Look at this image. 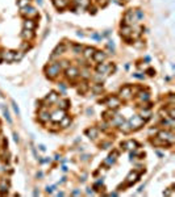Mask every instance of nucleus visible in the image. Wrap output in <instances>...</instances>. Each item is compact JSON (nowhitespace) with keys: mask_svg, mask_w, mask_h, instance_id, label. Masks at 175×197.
I'll list each match as a JSON object with an SVG mask.
<instances>
[{"mask_svg":"<svg viewBox=\"0 0 175 197\" xmlns=\"http://www.w3.org/2000/svg\"><path fill=\"white\" fill-rule=\"evenodd\" d=\"M45 72H46V76L49 79H54L58 76V74L61 72V66L58 63H50L49 66H46L45 68Z\"/></svg>","mask_w":175,"mask_h":197,"instance_id":"nucleus-1","label":"nucleus"},{"mask_svg":"<svg viewBox=\"0 0 175 197\" xmlns=\"http://www.w3.org/2000/svg\"><path fill=\"white\" fill-rule=\"evenodd\" d=\"M157 137L159 138V139L167 142L168 146H170V145H172V143L175 142L174 133H172V132H168V130H161V132H158L157 133Z\"/></svg>","mask_w":175,"mask_h":197,"instance_id":"nucleus-2","label":"nucleus"},{"mask_svg":"<svg viewBox=\"0 0 175 197\" xmlns=\"http://www.w3.org/2000/svg\"><path fill=\"white\" fill-rule=\"evenodd\" d=\"M128 122L131 124L132 130H137V129H141V128L145 125V120L142 118L141 116L136 114V116H132V118L129 120Z\"/></svg>","mask_w":175,"mask_h":197,"instance_id":"nucleus-3","label":"nucleus"},{"mask_svg":"<svg viewBox=\"0 0 175 197\" xmlns=\"http://www.w3.org/2000/svg\"><path fill=\"white\" fill-rule=\"evenodd\" d=\"M119 95H120L119 96L120 100H129L132 97V95H133V89H132L131 85H124L120 89V92H119Z\"/></svg>","mask_w":175,"mask_h":197,"instance_id":"nucleus-4","label":"nucleus"},{"mask_svg":"<svg viewBox=\"0 0 175 197\" xmlns=\"http://www.w3.org/2000/svg\"><path fill=\"white\" fill-rule=\"evenodd\" d=\"M105 102H107V105H108V108L113 109V110H116V109L120 106V104H121L120 98L117 97V96H109V97H107Z\"/></svg>","mask_w":175,"mask_h":197,"instance_id":"nucleus-5","label":"nucleus"},{"mask_svg":"<svg viewBox=\"0 0 175 197\" xmlns=\"http://www.w3.org/2000/svg\"><path fill=\"white\" fill-rule=\"evenodd\" d=\"M136 21H137V19H136V15H134L133 9L128 11L127 13L124 15V25H129L131 26V24H133Z\"/></svg>","mask_w":175,"mask_h":197,"instance_id":"nucleus-6","label":"nucleus"},{"mask_svg":"<svg viewBox=\"0 0 175 197\" xmlns=\"http://www.w3.org/2000/svg\"><path fill=\"white\" fill-rule=\"evenodd\" d=\"M21 15L28 17V19H32V17H37V11H36V8L28 5L25 8H21Z\"/></svg>","mask_w":175,"mask_h":197,"instance_id":"nucleus-7","label":"nucleus"},{"mask_svg":"<svg viewBox=\"0 0 175 197\" xmlns=\"http://www.w3.org/2000/svg\"><path fill=\"white\" fill-rule=\"evenodd\" d=\"M66 116V110H62V109H57V110H54V112L50 114V120L52 121H54V122H59L63 117Z\"/></svg>","mask_w":175,"mask_h":197,"instance_id":"nucleus-8","label":"nucleus"},{"mask_svg":"<svg viewBox=\"0 0 175 197\" xmlns=\"http://www.w3.org/2000/svg\"><path fill=\"white\" fill-rule=\"evenodd\" d=\"M79 76V71L76 67H71V66H69V67L66 68V78L70 79V80H74V79H76Z\"/></svg>","mask_w":175,"mask_h":197,"instance_id":"nucleus-9","label":"nucleus"},{"mask_svg":"<svg viewBox=\"0 0 175 197\" xmlns=\"http://www.w3.org/2000/svg\"><path fill=\"white\" fill-rule=\"evenodd\" d=\"M132 33H133V29H132L129 25H123V26H121L120 34H121V37L125 38L127 41H131V40H129V37L132 36Z\"/></svg>","mask_w":175,"mask_h":197,"instance_id":"nucleus-10","label":"nucleus"},{"mask_svg":"<svg viewBox=\"0 0 175 197\" xmlns=\"http://www.w3.org/2000/svg\"><path fill=\"white\" fill-rule=\"evenodd\" d=\"M50 120V113L46 110V109H41L40 112H38V121L42 124H46Z\"/></svg>","mask_w":175,"mask_h":197,"instance_id":"nucleus-11","label":"nucleus"},{"mask_svg":"<svg viewBox=\"0 0 175 197\" xmlns=\"http://www.w3.org/2000/svg\"><path fill=\"white\" fill-rule=\"evenodd\" d=\"M105 58H107V54L104 53V51H101V50H96L95 53H93V55H92V59L95 62H97V63L104 62V61H105Z\"/></svg>","mask_w":175,"mask_h":197,"instance_id":"nucleus-12","label":"nucleus"},{"mask_svg":"<svg viewBox=\"0 0 175 197\" xmlns=\"http://www.w3.org/2000/svg\"><path fill=\"white\" fill-rule=\"evenodd\" d=\"M138 177H140V173L136 172V171H132V172L127 176V184L128 185H133V184L138 180Z\"/></svg>","mask_w":175,"mask_h":197,"instance_id":"nucleus-13","label":"nucleus"},{"mask_svg":"<svg viewBox=\"0 0 175 197\" xmlns=\"http://www.w3.org/2000/svg\"><path fill=\"white\" fill-rule=\"evenodd\" d=\"M137 98L141 102H146L150 100V93H149V91H138Z\"/></svg>","mask_w":175,"mask_h":197,"instance_id":"nucleus-14","label":"nucleus"},{"mask_svg":"<svg viewBox=\"0 0 175 197\" xmlns=\"http://www.w3.org/2000/svg\"><path fill=\"white\" fill-rule=\"evenodd\" d=\"M1 57H3V61L12 62V61H15V51H12V50L1 51Z\"/></svg>","mask_w":175,"mask_h":197,"instance_id":"nucleus-15","label":"nucleus"},{"mask_svg":"<svg viewBox=\"0 0 175 197\" xmlns=\"http://www.w3.org/2000/svg\"><path fill=\"white\" fill-rule=\"evenodd\" d=\"M117 156H119V153H117V151H113V153L109 154V155H108V158L104 160V164H105V166H112V164L116 162V158H117Z\"/></svg>","mask_w":175,"mask_h":197,"instance_id":"nucleus-16","label":"nucleus"},{"mask_svg":"<svg viewBox=\"0 0 175 197\" xmlns=\"http://www.w3.org/2000/svg\"><path fill=\"white\" fill-rule=\"evenodd\" d=\"M121 147H124V149H128V150H136L138 147V145H137V142H136V141L129 139V141H127V142L121 143Z\"/></svg>","mask_w":175,"mask_h":197,"instance_id":"nucleus-17","label":"nucleus"},{"mask_svg":"<svg viewBox=\"0 0 175 197\" xmlns=\"http://www.w3.org/2000/svg\"><path fill=\"white\" fill-rule=\"evenodd\" d=\"M86 134L89 139H96L99 136V130H97V128H89L86 130Z\"/></svg>","mask_w":175,"mask_h":197,"instance_id":"nucleus-18","label":"nucleus"},{"mask_svg":"<svg viewBox=\"0 0 175 197\" xmlns=\"http://www.w3.org/2000/svg\"><path fill=\"white\" fill-rule=\"evenodd\" d=\"M57 100H58V93L54 91H52L46 97H45V102H48V104H53V102H55Z\"/></svg>","mask_w":175,"mask_h":197,"instance_id":"nucleus-19","label":"nucleus"},{"mask_svg":"<svg viewBox=\"0 0 175 197\" xmlns=\"http://www.w3.org/2000/svg\"><path fill=\"white\" fill-rule=\"evenodd\" d=\"M21 37L24 38L25 41H30L32 38L34 37V33H33V30H29V29H24V30L21 32Z\"/></svg>","mask_w":175,"mask_h":197,"instance_id":"nucleus-20","label":"nucleus"},{"mask_svg":"<svg viewBox=\"0 0 175 197\" xmlns=\"http://www.w3.org/2000/svg\"><path fill=\"white\" fill-rule=\"evenodd\" d=\"M66 50V46H65V44H59L57 48H55V50H54V54L52 55V58H55V57H59V55H62L63 54V51Z\"/></svg>","mask_w":175,"mask_h":197,"instance_id":"nucleus-21","label":"nucleus"},{"mask_svg":"<svg viewBox=\"0 0 175 197\" xmlns=\"http://www.w3.org/2000/svg\"><path fill=\"white\" fill-rule=\"evenodd\" d=\"M123 121H124V118H123V117H121V116H119V114H115L113 117L111 118L109 124H111V125H112V126H119L121 122H123Z\"/></svg>","mask_w":175,"mask_h":197,"instance_id":"nucleus-22","label":"nucleus"},{"mask_svg":"<svg viewBox=\"0 0 175 197\" xmlns=\"http://www.w3.org/2000/svg\"><path fill=\"white\" fill-rule=\"evenodd\" d=\"M108 67H109V65H105V63H99L97 65V67H96V72L97 74H104V75H107V71H108Z\"/></svg>","mask_w":175,"mask_h":197,"instance_id":"nucleus-23","label":"nucleus"},{"mask_svg":"<svg viewBox=\"0 0 175 197\" xmlns=\"http://www.w3.org/2000/svg\"><path fill=\"white\" fill-rule=\"evenodd\" d=\"M95 51H96V50H95V49H93V48H91V46H88V48H86V49H84V50L82 51V53H83V55H84V58H86V59H91Z\"/></svg>","mask_w":175,"mask_h":197,"instance_id":"nucleus-24","label":"nucleus"},{"mask_svg":"<svg viewBox=\"0 0 175 197\" xmlns=\"http://www.w3.org/2000/svg\"><path fill=\"white\" fill-rule=\"evenodd\" d=\"M119 126H120V130L123 133H127V134H128V133L132 132V126H131V124H129V122H125V121H123V122H121Z\"/></svg>","mask_w":175,"mask_h":197,"instance_id":"nucleus-25","label":"nucleus"},{"mask_svg":"<svg viewBox=\"0 0 175 197\" xmlns=\"http://www.w3.org/2000/svg\"><path fill=\"white\" fill-rule=\"evenodd\" d=\"M36 28V22L34 20H32V19H27L24 21V29H29V30H33Z\"/></svg>","mask_w":175,"mask_h":197,"instance_id":"nucleus-26","label":"nucleus"},{"mask_svg":"<svg viewBox=\"0 0 175 197\" xmlns=\"http://www.w3.org/2000/svg\"><path fill=\"white\" fill-rule=\"evenodd\" d=\"M58 106H59V109H62V110H66V109L70 108V101L67 98H62V100L58 101Z\"/></svg>","mask_w":175,"mask_h":197,"instance_id":"nucleus-27","label":"nucleus"},{"mask_svg":"<svg viewBox=\"0 0 175 197\" xmlns=\"http://www.w3.org/2000/svg\"><path fill=\"white\" fill-rule=\"evenodd\" d=\"M141 117L146 121L148 118H150V116H151V112H150V108H142L141 109Z\"/></svg>","mask_w":175,"mask_h":197,"instance_id":"nucleus-28","label":"nucleus"},{"mask_svg":"<svg viewBox=\"0 0 175 197\" xmlns=\"http://www.w3.org/2000/svg\"><path fill=\"white\" fill-rule=\"evenodd\" d=\"M53 1H54V5L58 8V9H63V8L67 5V3H69L67 0H53Z\"/></svg>","mask_w":175,"mask_h":197,"instance_id":"nucleus-29","label":"nucleus"},{"mask_svg":"<svg viewBox=\"0 0 175 197\" xmlns=\"http://www.w3.org/2000/svg\"><path fill=\"white\" fill-rule=\"evenodd\" d=\"M59 124H61L62 128H67V126H70V124H71V118L67 117V116H65V117L59 121Z\"/></svg>","mask_w":175,"mask_h":197,"instance_id":"nucleus-30","label":"nucleus"},{"mask_svg":"<svg viewBox=\"0 0 175 197\" xmlns=\"http://www.w3.org/2000/svg\"><path fill=\"white\" fill-rule=\"evenodd\" d=\"M151 143H153V145H155V146H168L167 142H165V141L159 139L158 137H155L154 139H151Z\"/></svg>","mask_w":175,"mask_h":197,"instance_id":"nucleus-31","label":"nucleus"},{"mask_svg":"<svg viewBox=\"0 0 175 197\" xmlns=\"http://www.w3.org/2000/svg\"><path fill=\"white\" fill-rule=\"evenodd\" d=\"M29 3H30V0H17V5H19V8H25V7H28L29 5Z\"/></svg>","mask_w":175,"mask_h":197,"instance_id":"nucleus-32","label":"nucleus"},{"mask_svg":"<svg viewBox=\"0 0 175 197\" xmlns=\"http://www.w3.org/2000/svg\"><path fill=\"white\" fill-rule=\"evenodd\" d=\"M8 193V185H5V181L0 184V194H5Z\"/></svg>","mask_w":175,"mask_h":197,"instance_id":"nucleus-33","label":"nucleus"},{"mask_svg":"<svg viewBox=\"0 0 175 197\" xmlns=\"http://www.w3.org/2000/svg\"><path fill=\"white\" fill-rule=\"evenodd\" d=\"M72 51H74V54H80V53L83 51V46L82 45H74Z\"/></svg>","mask_w":175,"mask_h":197,"instance_id":"nucleus-34","label":"nucleus"},{"mask_svg":"<svg viewBox=\"0 0 175 197\" xmlns=\"http://www.w3.org/2000/svg\"><path fill=\"white\" fill-rule=\"evenodd\" d=\"M76 3L80 5V8H84L89 5V0H76Z\"/></svg>","mask_w":175,"mask_h":197,"instance_id":"nucleus-35","label":"nucleus"},{"mask_svg":"<svg viewBox=\"0 0 175 197\" xmlns=\"http://www.w3.org/2000/svg\"><path fill=\"white\" fill-rule=\"evenodd\" d=\"M134 15H136V19H137V20L144 19V12H142L141 9H136V11H134Z\"/></svg>","mask_w":175,"mask_h":197,"instance_id":"nucleus-36","label":"nucleus"},{"mask_svg":"<svg viewBox=\"0 0 175 197\" xmlns=\"http://www.w3.org/2000/svg\"><path fill=\"white\" fill-rule=\"evenodd\" d=\"M23 55H24L23 51H19V54H16V51H15V61H20L21 58H23Z\"/></svg>","mask_w":175,"mask_h":197,"instance_id":"nucleus-37","label":"nucleus"},{"mask_svg":"<svg viewBox=\"0 0 175 197\" xmlns=\"http://www.w3.org/2000/svg\"><path fill=\"white\" fill-rule=\"evenodd\" d=\"M3 110H4V117L7 118V121H8V122H12V120H11V117H9V113H8V110H7V109H4V108H3Z\"/></svg>","mask_w":175,"mask_h":197,"instance_id":"nucleus-38","label":"nucleus"},{"mask_svg":"<svg viewBox=\"0 0 175 197\" xmlns=\"http://www.w3.org/2000/svg\"><path fill=\"white\" fill-rule=\"evenodd\" d=\"M80 74H82V76L84 79H88L89 78V71H88V70H84V71H82ZM80 74H79V75H80Z\"/></svg>","mask_w":175,"mask_h":197,"instance_id":"nucleus-39","label":"nucleus"},{"mask_svg":"<svg viewBox=\"0 0 175 197\" xmlns=\"http://www.w3.org/2000/svg\"><path fill=\"white\" fill-rule=\"evenodd\" d=\"M101 89H103V85H101V84H97V85L93 87V91H95V92H100Z\"/></svg>","mask_w":175,"mask_h":197,"instance_id":"nucleus-40","label":"nucleus"},{"mask_svg":"<svg viewBox=\"0 0 175 197\" xmlns=\"http://www.w3.org/2000/svg\"><path fill=\"white\" fill-rule=\"evenodd\" d=\"M59 66H61V68H62V67L67 68V67H69V62H67V61H62V62H61V65H59Z\"/></svg>","mask_w":175,"mask_h":197,"instance_id":"nucleus-41","label":"nucleus"},{"mask_svg":"<svg viewBox=\"0 0 175 197\" xmlns=\"http://www.w3.org/2000/svg\"><path fill=\"white\" fill-rule=\"evenodd\" d=\"M107 3H108L107 0H97V4H99V5H101V7H105Z\"/></svg>","mask_w":175,"mask_h":197,"instance_id":"nucleus-42","label":"nucleus"},{"mask_svg":"<svg viewBox=\"0 0 175 197\" xmlns=\"http://www.w3.org/2000/svg\"><path fill=\"white\" fill-rule=\"evenodd\" d=\"M109 146H111V142H104L100 145V147H103V149H108Z\"/></svg>","mask_w":175,"mask_h":197,"instance_id":"nucleus-43","label":"nucleus"},{"mask_svg":"<svg viewBox=\"0 0 175 197\" xmlns=\"http://www.w3.org/2000/svg\"><path fill=\"white\" fill-rule=\"evenodd\" d=\"M59 89H61V91L62 92H65L66 91V84H65V83H59Z\"/></svg>","mask_w":175,"mask_h":197,"instance_id":"nucleus-44","label":"nucleus"},{"mask_svg":"<svg viewBox=\"0 0 175 197\" xmlns=\"http://www.w3.org/2000/svg\"><path fill=\"white\" fill-rule=\"evenodd\" d=\"M54 189H55V185H52V187H46V192H48V193H52Z\"/></svg>","mask_w":175,"mask_h":197,"instance_id":"nucleus-45","label":"nucleus"},{"mask_svg":"<svg viewBox=\"0 0 175 197\" xmlns=\"http://www.w3.org/2000/svg\"><path fill=\"white\" fill-rule=\"evenodd\" d=\"M91 37H92V38H95L96 41H100V40H101V36H99V34H96V33H93L92 36H91Z\"/></svg>","mask_w":175,"mask_h":197,"instance_id":"nucleus-46","label":"nucleus"},{"mask_svg":"<svg viewBox=\"0 0 175 197\" xmlns=\"http://www.w3.org/2000/svg\"><path fill=\"white\" fill-rule=\"evenodd\" d=\"M148 75H149V76H154V75H155V71L153 70V68H149V70H148Z\"/></svg>","mask_w":175,"mask_h":197,"instance_id":"nucleus-47","label":"nucleus"},{"mask_svg":"<svg viewBox=\"0 0 175 197\" xmlns=\"http://www.w3.org/2000/svg\"><path fill=\"white\" fill-rule=\"evenodd\" d=\"M12 105H13V109H15V112L17 113V114H20V109H19V106L16 105V102H13V104H12Z\"/></svg>","mask_w":175,"mask_h":197,"instance_id":"nucleus-48","label":"nucleus"},{"mask_svg":"<svg viewBox=\"0 0 175 197\" xmlns=\"http://www.w3.org/2000/svg\"><path fill=\"white\" fill-rule=\"evenodd\" d=\"M72 196H80V190H78V189H76V190H74V192H72Z\"/></svg>","mask_w":175,"mask_h":197,"instance_id":"nucleus-49","label":"nucleus"},{"mask_svg":"<svg viewBox=\"0 0 175 197\" xmlns=\"http://www.w3.org/2000/svg\"><path fill=\"white\" fill-rule=\"evenodd\" d=\"M108 48L115 49V44H113V41H109V44H108Z\"/></svg>","mask_w":175,"mask_h":197,"instance_id":"nucleus-50","label":"nucleus"},{"mask_svg":"<svg viewBox=\"0 0 175 197\" xmlns=\"http://www.w3.org/2000/svg\"><path fill=\"white\" fill-rule=\"evenodd\" d=\"M133 76H136L138 79H144V75H140V74H133Z\"/></svg>","mask_w":175,"mask_h":197,"instance_id":"nucleus-51","label":"nucleus"},{"mask_svg":"<svg viewBox=\"0 0 175 197\" xmlns=\"http://www.w3.org/2000/svg\"><path fill=\"white\" fill-rule=\"evenodd\" d=\"M95 12H96V8H93V7L91 8V7H89V13H92V15H93Z\"/></svg>","mask_w":175,"mask_h":197,"instance_id":"nucleus-52","label":"nucleus"},{"mask_svg":"<svg viewBox=\"0 0 175 197\" xmlns=\"http://www.w3.org/2000/svg\"><path fill=\"white\" fill-rule=\"evenodd\" d=\"M87 194H93V190L91 188H87Z\"/></svg>","mask_w":175,"mask_h":197,"instance_id":"nucleus-53","label":"nucleus"},{"mask_svg":"<svg viewBox=\"0 0 175 197\" xmlns=\"http://www.w3.org/2000/svg\"><path fill=\"white\" fill-rule=\"evenodd\" d=\"M40 150H41V151H45V146H44V145H40Z\"/></svg>","mask_w":175,"mask_h":197,"instance_id":"nucleus-54","label":"nucleus"},{"mask_svg":"<svg viewBox=\"0 0 175 197\" xmlns=\"http://www.w3.org/2000/svg\"><path fill=\"white\" fill-rule=\"evenodd\" d=\"M62 171H63V172H66V171H67V167H66V166H62Z\"/></svg>","mask_w":175,"mask_h":197,"instance_id":"nucleus-55","label":"nucleus"},{"mask_svg":"<svg viewBox=\"0 0 175 197\" xmlns=\"http://www.w3.org/2000/svg\"><path fill=\"white\" fill-rule=\"evenodd\" d=\"M23 48H24V49H29V45H28V44H24V45H23Z\"/></svg>","mask_w":175,"mask_h":197,"instance_id":"nucleus-56","label":"nucleus"},{"mask_svg":"<svg viewBox=\"0 0 175 197\" xmlns=\"http://www.w3.org/2000/svg\"><path fill=\"white\" fill-rule=\"evenodd\" d=\"M15 141H16V142H19V136H17V134H15Z\"/></svg>","mask_w":175,"mask_h":197,"instance_id":"nucleus-57","label":"nucleus"},{"mask_svg":"<svg viewBox=\"0 0 175 197\" xmlns=\"http://www.w3.org/2000/svg\"><path fill=\"white\" fill-rule=\"evenodd\" d=\"M109 196H117V192H112V193H111Z\"/></svg>","mask_w":175,"mask_h":197,"instance_id":"nucleus-58","label":"nucleus"},{"mask_svg":"<svg viewBox=\"0 0 175 197\" xmlns=\"http://www.w3.org/2000/svg\"><path fill=\"white\" fill-rule=\"evenodd\" d=\"M3 61V57H1V53H0V62Z\"/></svg>","mask_w":175,"mask_h":197,"instance_id":"nucleus-59","label":"nucleus"},{"mask_svg":"<svg viewBox=\"0 0 175 197\" xmlns=\"http://www.w3.org/2000/svg\"><path fill=\"white\" fill-rule=\"evenodd\" d=\"M38 1V4H42V0H37Z\"/></svg>","mask_w":175,"mask_h":197,"instance_id":"nucleus-60","label":"nucleus"},{"mask_svg":"<svg viewBox=\"0 0 175 197\" xmlns=\"http://www.w3.org/2000/svg\"><path fill=\"white\" fill-rule=\"evenodd\" d=\"M124 1H131V0H124Z\"/></svg>","mask_w":175,"mask_h":197,"instance_id":"nucleus-61","label":"nucleus"}]
</instances>
